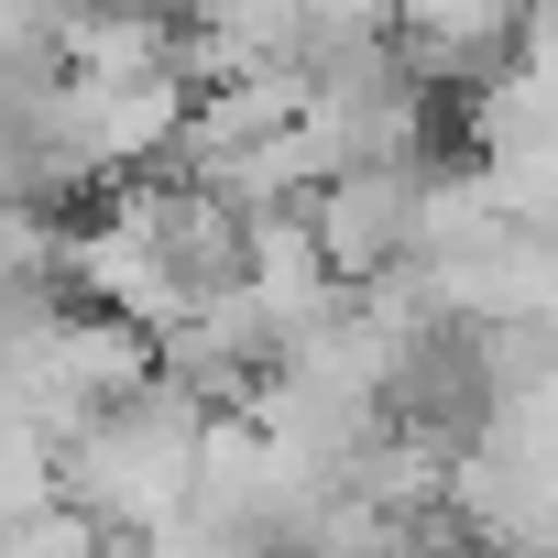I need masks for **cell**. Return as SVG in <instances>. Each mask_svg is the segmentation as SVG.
<instances>
[{
	"instance_id": "cell-1",
	"label": "cell",
	"mask_w": 558,
	"mask_h": 558,
	"mask_svg": "<svg viewBox=\"0 0 558 558\" xmlns=\"http://www.w3.org/2000/svg\"><path fill=\"white\" fill-rule=\"evenodd\" d=\"M197 405L175 384H132L110 405H88L66 438H56V504H77L99 536H143L186 504V471H197Z\"/></svg>"
},
{
	"instance_id": "cell-2",
	"label": "cell",
	"mask_w": 558,
	"mask_h": 558,
	"mask_svg": "<svg viewBox=\"0 0 558 558\" xmlns=\"http://www.w3.org/2000/svg\"><path fill=\"white\" fill-rule=\"evenodd\" d=\"M416 219H427V165H340V175H318L296 197V230H307V252L340 274V286L395 274L416 252Z\"/></svg>"
},
{
	"instance_id": "cell-4",
	"label": "cell",
	"mask_w": 558,
	"mask_h": 558,
	"mask_svg": "<svg viewBox=\"0 0 558 558\" xmlns=\"http://www.w3.org/2000/svg\"><path fill=\"white\" fill-rule=\"evenodd\" d=\"M395 45L416 77H438L449 99L493 88L525 45V0H395Z\"/></svg>"
},
{
	"instance_id": "cell-3",
	"label": "cell",
	"mask_w": 558,
	"mask_h": 558,
	"mask_svg": "<svg viewBox=\"0 0 558 558\" xmlns=\"http://www.w3.org/2000/svg\"><path fill=\"white\" fill-rule=\"evenodd\" d=\"M263 373H274V340H263L252 296H208L154 329V384H175L197 416H252Z\"/></svg>"
}]
</instances>
